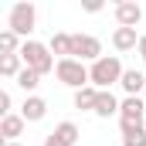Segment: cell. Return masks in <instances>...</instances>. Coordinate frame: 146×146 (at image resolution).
<instances>
[{"instance_id": "cell-1", "label": "cell", "mask_w": 146, "mask_h": 146, "mask_svg": "<svg viewBox=\"0 0 146 146\" xmlns=\"http://www.w3.org/2000/svg\"><path fill=\"white\" fill-rule=\"evenodd\" d=\"M119 78H122V61L115 54H102L99 61L88 65V85L95 92H109L112 85H119Z\"/></svg>"}, {"instance_id": "cell-2", "label": "cell", "mask_w": 146, "mask_h": 146, "mask_svg": "<svg viewBox=\"0 0 146 146\" xmlns=\"http://www.w3.org/2000/svg\"><path fill=\"white\" fill-rule=\"evenodd\" d=\"M17 58H21V65H24V68L37 72L41 78L54 72V54L48 51V44H41V41H34V37H31V41H21Z\"/></svg>"}, {"instance_id": "cell-3", "label": "cell", "mask_w": 146, "mask_h": 146, "mask_svg": "<svg viewBox=\"0 0 146 146\" xmlns=\"http://www.w3.org/2000/svg\"><path fill=\"white\" fill-rule=\"evenodd\" d=\"M34 24H37V7H34V3L21 0V3L10 7V14H7V31H14L21 41H31Z\"/></svg>"}, {"instance_id": "cell-4", "label": "cell", "mask_w": 146, "mask_h": 146, "mask_svg": "<svg viewBox=\"0 0 146 146\" xmlns=\"http://www.w3.org/2000/svg\"><path fill=\"white\" fill-rule=\"evenodd\" d=\"M54 78L61 85H68V88L78 92V88L88 85V68L82 61H75V58H61V61H54Z\"/></svg>"}, {"instance_id": "cell-5", "label": "cell", "mask_w": 146, "mask_h": 146, "mask_svg": "<svg viewBox=\"0 0 146 146\" xmlns=\"http://www.w3.org/2000/svg\"><path fill=\"white\" fill-rule=\"evenodd\" d=\"M72 58L75 61H99L102 58V41L95 34H72Z\"/></svg>"}, {"instance_id": "cell-6", "label": "cell", "mask_w": 146, "mask_h": 146, "mask_svg": "<svg viewBox=\"0 0 146 146\" xmlns=\"http://www.w3.org/2000/svg\"><path fill=\"white\" fill-rule=\"evenodd\" d=\"M146 119V102L139 95H126L119 102V126H143Z\"/></svg>"}, {"instance_id": "cell-7", "label": "cell", "mask_w": 146, "mask_h": 146, "mask_svg": "<svg viewBox=\"0 0 146 146\" xmlns=\"http://www.w3.org/2000/svg\"><path fill=\"white\" fill-rule=\"evenodd\" d=\"M112 14H115V24H119V27H136V24L143 21V7H139L136 0H119Z\"/></svg>"}, {"instance_id": "cell-8", "label": "cell", "mask_w": 146, "mask_h": 146, "mask_svg": "<svg viewBox=\"0 0 146 146\" xmlns=\"http://www.w3.org/2000/svg\"><path fill=\"white\" fill-rule=\"evenodd\" d=\"M44 115H48V102H44L41 95H27L24 106H21V119H24V122H41Z\"/></svg>"}, {"instance_id": "cell-9", "label": "cell", "mask_w": 146, "mask_h": 146, "mask_svg": "<svg viewBox=\"0 0 146 146\" xmlns=\"http://www.w3.org/2000/svg\"><path fill=\"white\" fill-rule=\"evenodd\" d=\"M24 119H21V112H10L7 119H0V136L7 139V143H17V136H24Z\"/></svg>"}, {"instance_id": "cell-10", "label": "cell", "mask_w": 146, "mask_h": 146, "mask_svg": "<svg viewBox=\"0 0 146 146\" xmlns=\"http://www.w3.org/2000/svg\"><path fill=\"white\" fill-rule=\"evenodd\" d=\"M119 85H122V92H126V95H139V92L146 88V75L136 72V68H122Z\"/></svg>"}, {"instance_id": "cell-11", "label": "cell", "mask_w": 146, "mask_h": 146, "mask_svg": "<svg viewBox=\"0 0 146 146\" xmlns=\"http://www.w3.org/2000/svg\"><path fill=\"white\" fill-rule=\"evenodd\" d=\"M92 112H95L99 119L119 115V99H115L112 92H99V95H95V106H92Z\"/></svg>"}, {"instance_id": "cell-12", "label": "cell", "mask_w": 146, "mask_h": 146, "mask_svg": "<svg viewBox=\"0 0 146 146\" xmlns=\"http://www.w3.org/2000/svg\"><path fill=\"white\" fill-rule=\"evenodd\" d=\"M136 44H139L136 27H115V31H112V48H115V51H133Z\"/></svg>"}, {"instance_id": "cell-13", "label": "cell", "mask_w": 146, "mask_h": 146, "mask_svg": "<svg viewBox=\"0 0 146 146\" xmlns=\"http://www.w3.org/2000/svg\"><path fill=\"white\" fill-rule=\"evenodd\" d=\"M48 51H51V54H58V61H61V58H72V34H65V31L51 34Z\"/></svg>"}, {"instance_id": "cell-14", "label": "cell", "mask_w": 146, "mask_h": 146, "mask_svg": "<svg viewBox=\"0 0 146 146\" xmlns=\"http://www.w3.org/2000/svg\"><path fill=\"white\" fill-rule=\"evenodd\" d=\"M54 136H58V139H61L65 146H75L82 133H78V126H75L72 119H65V122H58V126H54Z\"/></svg>"}, {"instance_id": "cell-15", "label": "cell", "mask_w": 146, "mask_h": 146, "mask_svg": "<svg viewBox=\"0 0 146 146\" xmlns=\"http://www.w3.org/2000/svg\"><path fill=\"white\" fill-rule=\"evenodd\" d=\"M119 129H122V146H146L143 126H119Z\"/></svg>"}, {"instance_id": "cell-16", "label": "cell", "mask_w": 146, "mask_h": 146, "mask_svg": "<svg viewBox=\"0 0 146 146\" xmlns=\"http://www.w3.org/2000/svg\"><path fill=\"white\" fill-rule=\"evenodd\" d=\"M95 88L92 85H85V88H78L75 92V109H82V112H92V106H95Z\"/></svg>"}, {"instance_id": "cell-17", "label": "cell", "mask_w": 146, "mask_h": 146, "mask_svg": "<svg viewBox=\"0 0 146 146\" xmlns=\"http://www.w3.org/2000/svg\"><path fill=\"white\" fill-rule=\"evenodd\" d=\"M17 85H21L27 95H34V88L41 85V75H37V72H31V68H21V72H17Z\"/></svg>"}, {"instance_id": "cell-18", "label": "cell", "mask_w": 146, "mask_h": 146, "mask_svg": "<svg viewBox=\"0 0 146 146\" xmlns=\"http://www.w3.org/2000/svg\"><path fill=\"white\" fill-rule=\"evenodd\" d=\"M21 68H24V65H21L17 54H0V75H3V78H17Z\"/></svg>"}, {"instance_id": "cell-19", "label": "cell", "mask_w": 146, "mask_h": 146, "mask_svg": "<svg viewBox=\"0 0 146 146\" xmlns=\"http://www.w3.org/2000/svg\"><path fill=\"white\" fill-rule=\"evenodd\" d=\"M21 51V37L14 34V31H0V54H17Z\"/></svg>"}, {"instance_id": "cell-20", "label": "cell", "mask_w": 146, "mask_h": 146, "mask_svg": "<svg viewBox=\"0 0 146 146\" xmlns=\"http://www.w3.org/2000/svg\"><path fill=\"white\" fill-rule=\"evenodd\" d=\"M10 106H14V102H10V92H3V88H0V119H7V115H10Z\"/></svg>"}, {"instance_id": "cell-21", "label": "cell", "mask_w": 146, "mask_h": 146, "mask_svg": "<svg viewBox=\"0 0 146 146\" xmlns=\"http://www.w3.org/2000/svg\"><path fill=\"white\" fill-rule=\"evenodd\" d=\"M85 10H88V14H99L102 3H99V0H85Z\"/></svg>"}, {"instance_id": "cell-22", "label": "cell", "mask_w": 146, "mask_h": 146, "mask_svg": "<svg viewBox=\"0 0 146 146\" xmlns=\"http://www.w3.org/2000/svg\"><path fill=\"white\" fill-rule=\"evenodd\" d=\"M41 146H65V143H61V139L51 133V136H44V143H41Z\"/></svg>"}, {"instance_id": "cell-23", "label": "cell", "mask_w": 146, "mask_h": 146, "mask_svg": "<svg viewBox=\"0 0 146 146\" xmlns=\"http://www.w3.org/2000/svg\"><path fill=\"white\" fill-rule=\"evenodd\" d=\"M136 51H139V58L146 61V34H139V44H136Z\"/></svg>"}, {"instance_id": "cell-24", "label": "cell", "mask_w": 146, "mask_h": 146, "mask_svg": "<svg viewBox=\"0 0 146 146\" xmlns=\"http://www.w3.org/2000/svg\"><path fill=\"white\" fill-rule=\"evenodd\" d=\"M0 146H7V139H3V136H0Z\"/></svg>"}, {"instance_id": "cell-25", "label": "cell", "mask_w": 146, "mask_h": 146, "mask_svg": "<svg viewBox=\"0 0 146 146\" xmlns=\"http://www.w3.org/2000/svg\"><path fill=\"white\" fill-rule=\"evenodd\" d=\"M7 146H24V143H7Z\"/></svg>"}, {"instance_id": "cell-26", "label": "cell", "mask_w": 146, "mask_h": 146, "mask_svg": "<svg viewBox=\"0 0 146 146\" xmlns=\"http://www.w3.org/2000/svg\"><path fill=\"white\" fill-rule=\"evenodd\" d=\"M143 92H146V88H143Z\"/></svg>"}]
</instances>
